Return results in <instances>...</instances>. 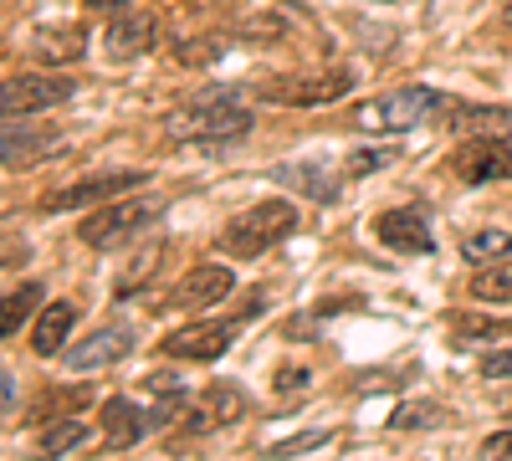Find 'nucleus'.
I'll return each mask as SVG.
<instances>
[{
    "label": "nucleus",
    "mask_w": 512,
    "mask_h": 461,
    "mask_svg": "<svg viewBox=\"0 0 512 461\" xmlns=\"http://www.w3.org/2000/svg\"><path fill=\"white\" fill-rule=\"evenodd\" d=\"M169 139H185V144H216V139H246L251 134V113L236 103V93H200L195 103L175 108L164 118Z\"/></svg>",
    "instance_id": "f257e3e1"
},
{
    "label": "nucleus",
    "mask_w": 512,
    "mask_h": 461,
    "mask_svg": "<svg viewBox=\"0 0 512 461\" xmlns=\"http://www.w3.org/2000/svg\"><path fill=\"white\" fill-rule=\"evenodd\" d=\"M441 103L446 98L431 93V88H400V93H384V98H364L349 113V123L359 134H405V129H415V123L431 118Z\"/></svg>",
    "instance_id": "f03ea898"
},
{
    "label": "nucleus",
    "mask_w": 512,
    "mask_h": 461,
    "mask_svg": "<svg viewBox=\"0 0 512 461\" xmlns=\"http://www.w3.org/2000/svg\"><path fill=\"white\" fill-rule=\"evenodd\" d=\"M292 231H297V205L292 200H262L221 231V246L231 251V257H262L267 246L287 241Z\"/></svg>",
    "instance_id": "7ed1b4c3"
},
{
    "label": "nucleus",
    "mask_w": 512,
    "mask_h": 461,
    "mask_svg": "<svg viewBox=\"0 0 512 461\" xmlns=\"http://www.w3.org/2000/svg\"><path fill=\"white\" fill-rule=\"evenodd\" d=\"M354 93V72L349 67H328V72H297V77H267L262 98L282 108H323Z\"/></svg>",
    "instance_id": "20e7f679"
},
{
    "label": "nucleus",
    "mask_w": 512,
    "mask_h": 461,
    "mask_svg": "<svg viewBox=\"0 0 512 461\" xmlns=\"http://www.w3.org/2000/svg\"><path fill=\"white\" fill-rule=\"evenodd\" d=\"M154 216H159V205H154V200H128V205L108 200V205H98V211L77 226V236L88 241V246H98V251H108V246L128 241L139 226H149Z\"/></svg>",
    "instance_id": "39448f33"
},
{
    "label": "nucleus",
    "mask_w": 512,
    "mask_h": 461,
    "mask_svg": "<svg viewBox=\"0 0 512 461\" xmlns=\"http://www.w3.org/2000/svg\"><path fill=\"white\" fill-rule=\"evenodd\" d=\"M149 175L139 170H118V175H93V180H77L67 190H52L47 200H41V211H82V205H108L113 195H128L139 190Z\"/></svg>",
    "instance_id": "423d86ee"
},
{
    "label": "nucleus",
    "mask_w": 512,
    "mask_h": 461,
    "mask_svg": "<svg viewBox=\"0 0 512 461\" xmlns=\"http://www.w3.org/2000/svg\"><path fill=\"white\" fill-rule=\"evenodd\" d=\"M77 93L72 77H57V72H26V77H11L6 82V118L16 113H41V108H57Z\"/></svg>",
    "instance_id": "0eeeda50"
},
{
    "label": "nucleus",
    "mask_w": 512,
    "mask_h": 461,
    "mask_svg": "<svg viewBox=\"0 0 512 461\" xmlns=\"http://www.w3.org/2000/svg\"><path fill=\"white\" fill-rule=\"evenodd\" d=\"M231 287H236V272H231V267L200 262V267H190V272L175 282V292H169V308H216V303H226Z\"/></svg>",
    "instance_id": "6e6552de"
},
{
    "label": "nucleus",
    "mask_w": 512,
    "mask_h": 461,
    "mask_svg": "<svg viewBox=\"0 0 512 461\" xmlns=\"http://www.w3.org/2000/svg\"><path fill=\"white\" fill-rule=\"evenodd\" d=\"M456 175L466 185H492V180H512V144L507 139H472L456 149Z\"/></svg>",
    "instance_id": "1a4fd4ad"
},
{
    "label": "nucleus",
    "mask_w": 512,
    "mask_h": 461,
    "mask_svg": "<svg viewBox=\"0 0 512 461\" xmlns=\"http://www.w3.org/2000/svg\"><path fill=\"white\" fill-rule=\"evenodd\" d=\"M236 339V323H190V328H175L164 339V354H175V359H221Z\"/></svg>",
    "instance_id": "9d476101"
},
{
    "label": "nucleus",
    "mask_w": 512,
    "mask_h": 461,
    "mask_svg": "<svg viewBox=\"0 0 512 461\" xmlns=\"http://www.w3.org/2000/svg\"><path fill=\"white\" fill-rule=\"evenodd\" d=\"M374 236L390 246V251H405V257H425V251H436L431 221L415 216V211H384L374 221Z\"/></svg>",
    "instance_id": "9b49d317"
},
{
    "label": "nucleus",
    "mask_w": 512,
    "mask_h": 461,
    "mask_svg": "<svg viewBox=\"0 0 512 461\" xmlns=\"http://www.w3.org/2000/svg\"><path fill=\"white\" fill-rule=\"evenodd\" d=\"M103 47L108 57L128 62V57H144L154 47V16L149 11H128V16H113L108 31H103Z\"/></svg>",
    "instance_id": "f8f14e48"
},
{
    "label": "nucleus",
    "mask_w": 512,
    "mask_h": 461,
    "mask_svg": "<svg viewBox=\"0 0 512 461\" xmlns=\"http://www.w3.org/2000/svg\"><path fill=\"white\" fill-rule=\"evenodd\" d=\"M128 349H134V333L113 323V328H98L88 344L67 349V369H108V364L128 359Z\"/></svg>",
    "instance_id": "ddd939ff"
},
{
    "label": "nucleus",
    "mask_w": 512,
    "mask_h": 461,
    "mask_svg": "<svg viewBox=\"0 0 512 461\" xmlns=\"http://www.w3.org/2000/svg\"><path fill=\"white\" fill-rule=\"evenodd\" d=\"M241 410H246V395L236 385H205L200 400L190 405V431H216V426L236 421Z\"/></svg>",
    "instance_id": "4468645a"
},
{
    "label": "nucleus",
    "mask_w": 512,
    "mask_h": 461,
    "mask_svg": "<svg viewBox=\"0 0 512 461\" xmlns=\"http://www.w3.org/2000/svg\"><path fill=\"white\" fill-rule=\"evenodd\" d=\"M62 149V134L52 129H16V118L6 123V170H26V164L47 159Z\"/></svg>",
    "instance_id": "2eb2a0df"
},
{
    "label": "nucleus",
    "mask_w": 512,
    "mask_h": 461,
    "mask_svg": "<svg viewBox=\"0 0 512 461\" xmlns=\"http://www.w3.org/2000/svg\"><path fill=\"white\" fill-rule=\"evenodd\" d=\"M144 431H149V415L134 400H108L103 405V441L113 451H128L134 441H144Z\"/></svg>",
    "instance_id": "dca6fc26"
},
{
    "label": "nucleus",
    "mask_w": 512,
    "mask_h": 461,
    "mask_svg": "<svg viewBox=\"0 0 512 461\" xmlns=\"http://www.w3.org/2000/svg\"><path fill=\"white\" fill-rule=\"evenodd\" d=\"M446 129L456 139H466V134H472V139H502L512 129V113L507 108H451Z\"/></svg>",
    "instance_id": "f3484780"
},
{
    "label": "nucleus",
    "mask_w": 512,
    "mask_h": 461,
    "mask_svg": "<svg viewBox=\"0 0 512 461\" xmlns=\"http://www.w3.org/2000/svg\"><path fill=\"white\" fill-rule=\"evenodd\" d=\"M72 323H77V303H47V308H41V318H36L31 349H36L41 359H52V354H57V349L67 344Z\"/></svg>",
    "instance_id": "a211bd4d"
},
{
    "label": "nucleus",
    "mask_w": 512,
    "mask_h": 461,
    "mask_svg": "<svg viewBox=\"0 0 512 461\" xmlns=\"http://www.w3.org/2000/svg\"><path fill=\"white\" fill-rule=\"evenodd\" d=\"M472 298L477 303H512V262H497L472 277Z\"/></svg>",
    "instance_id": "6ab92c4d"
},
{
    "label": "nucleus",
    "mask_w": 512,
    "mask_h": 461,
    "mask_svg": "<svg viewBox=\"0 0 512 461\" xmlns=\"http://www.w3.org/2000/svg\"><path fill=\"white\" fill-rule=\"evenodd\" d=\"M461 257L466 262H502V257H512V236L507 231H477V236L461 241Z\"/></svg>",
    "instance_id": "aec40b11"
},
{
    "label": "nucleus",
    "mask_w": 512,
    "mask_h": 461,
    "mask_svg": "<svg viewBox=\"0 0 512 461\" xmlns=\"http://www.w3.org/2000/svg\"><path fill=\"white\" fill-rule=\"evenodd\" d=\"M88 400H93L88 390H47V395L31 405L26 421H31V426H52V415H57V410H82Z\"/></svg>",
    "instance_id": "412c9836"
},
{
    "label": "nucleus",
    "mask_w": 512,
    "mask_h": 461,
    "mask_svg": "<svg viewBox=\"0 0 512 461\" xmlns=\"http://www.w3.org/2000/svg\"><path fill=\"white\" fill-rule=\"evenodd\" d=\"M36 303H41V287H36V282L16 287L11 298H6V318H0V333H6V339H16V333H21V323L36 313Z\"/></svg>",
    "instance_id": "4be33fe9"
},
{
    "label": "nucleus",
    "mask_w": 512,
    "mask_h": 461,
    "mask_svg": "<svg viewBox=\"0 0 512 461\" xmlns=\"http://www.w3.org/2000/svg\"><path fill=\"white\" fill-rule=\"evenodd\" d=\"M36 57H41V62H52V67L77 62V57H82V31H67V36L41 31V36H36Z\"/></svg>",
    "instance_id": "5701e85b"
},
{
    "label": "nucleus",
    "mask_w": 512,
    "mask_h": 461,
    "mask_svg": "<svg viewBox=\"0 0 512 461\" xmlns=\"http://www.w3.org/2000/svg\"><path fill=\"white\" fill-rule=\"evenodd\" d=\"M82 441H88V426L52 421L47 431H41V441H36V456H62V451H72V446H82Z\"/></svg>",
    "instance_id": "b1692460"
},
{
    "label": "nucleus",
    "mask_w": 512,
    "mask_h": 461,
    "mask_svg": "<svg viewBox=\"0 0 512 461\" xmlns=\"http://www.w3.org/2000/svg\"><path fill=\"white\" fill-rule=\"evenodd\" d=\"M451 328H456V339H512V323H502V318H477V313L456 318Z\"/></svg>",
    "instance_id": "393cba45"
},
{
    "label": "nucleus",
    "mask_w": 512,
    "mask_h": 461,
    "mask_svg": "<svg viewBox=\"0 0 512 461\" xmlns=\"http://www.w3.org/2000/svg\"><path fill=\"white\" fill-rule=\"evenodd\" d=\"M159 257H164V241H154L144 257H134V267H128L123 277H118V298H128V292H134L139 282H149L154 272H159Z\"/></svg>",
    "instance_id": "a878e982"
},
{
    "label": "nucleus",
    "mask_w": 512,
    "mask_h": 461,
    "mask_svg": "<svg viewBox=\"0 0 512 461\" xmlns=\"http://www.w3.org/2000/svg\"><path fill=\"white\" fill-rule=\"evenodd\" d=\"M436 415H441L436 405H400L390 426H395V431H420V426H431V421H436Z\"/></svg>",
    "instance_id": "bb28decb"
},
{
    "label": "nucleus",
    "mask_w": 512,
    "mask_h": 461,
    "mask_svg": "<svg viewBox=\"0 0 512 461\" xmlns=\"http://www.w3.org/2000/svg\"><path fill=\"white\" fill-rule=\"evenodd\" d=\"M333 431H308V436H287V441H277L272 446V456L282 461V456H297V451H313V446H323Z\"/></svg>",
    "instance_id": "cd10ccee"
},
{
    "label": "nucleus",
    "mask_w": 512,
    "mask_h": 461,
    "mask_svg": "<svg viewBox=\"0 0 512 461\" xmlns=\"http://www.w3.org/2000/svg\"><path fill=\"white\" fill-rule=\"evenodd\" d=\"M210 52H216V41H180V67H200V62H210Z\"/></svg>",
    "instance_id": "c85d7f7f"
},
{
    "label": "nucleus",
    "mask_w": 512,
    "mask_h": 461,
    "mask_svg": "<svg viewBox=\"0 0 512 461\" xmlns=\"http://www.w3.org/2000/svg\"><path fill=\"white\" fill-rule=\"evenodd\" d=\"M482 461H512V431H497L482 441Z\"/></svg>",
    "instance_id": "c756f323"
},
{
    "label": "nucleus",
    "mask_w": 512,
    "mask_h": 461,
    "mask_svg": "<svg viewBox=\"0 0 512 461\" xmlns=\"http://www.w3.org/2000/svg\"><path fill=\"white\" fill-rule=\"evenodd\" d=\"M482 374H487V380H512V349L487 354V359H482Z\"/></svg>",
    "instance_id": "7c9ffc66"
},
{
    "label": "nucleus",
    "mask_w": 512,
    "mask_h": 461,
    "mask_svg": "<svg viewBox=\"0 0 512 461\" xmlns=\"http://www.w3.org/2000/svg\"><path fill=\"white\" fill-rule=\"evenodd\" d=\"M390 164V154H354L349 159V180H359V175H369V170H384Z\"/></svg>",
    "instance_id": "2f4dec72"
},
{
    "label": "nucleus",
    "mask_w": 512,
    "mask_h": 461,
    "mask_svg": "<svg viewBox=\"0 0 512 461\" xmlns=\"http://www.w3.org/2000/svg\"><path fill=\"white\" fill-rule=\"evenodd\" d=\"M241 36H251V41H262V36H282V21H277V16H267V21H241Z\"/></svg>",
    "instance_id": "473e14b6"
},
{
    "label": "nucleus",
    "mask_w": 512,
    "mask_h": 461,
    "mask_svg": "<svg viewBox=\"0 0 512 461\" xmlns=\"http://www.w3.org/2000/svg\"><path fill=\"white\" fill-rule=\"evenodd\" d=\"M308 385V369H282L277 374V390H303Z\"/></svg>",
    "instance_id": "72a5a7b5"
},
{
    "label": "nucleus",
    "mask_w": 512,
    "mask_h": 461,
    "mask_svg": "<svg viewBox=\"0 0 512 461\" xmlns=\"http://www.w3.org/2000/svg\"><path fill=\"white\" fill-rule=\"evenodd\" d=\"M93 11H108V6H123V0H88Z\"/></svg>",
    "instance_id": "f704fd0d"
},
{
    "label": "nucleus",
    "mask_w": 512,
    "mask_h": 461,
    "mask_svg": "<svg viewBox=\"0 0 512 461\" xmlns=\"http://www.w3.org/2000/svg\"><path fill=\"white\" fill-rule=\"evenodd\" d=\"M507 26H512V6H507Z\"/></svg>",
    "instance_id": "c9c22d12"
}]
</instances>
